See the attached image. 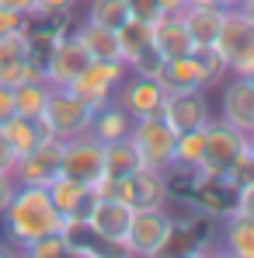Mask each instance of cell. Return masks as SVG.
Wrapping results in <instances>:
<instances>
[{
	"mask_svg": "<svg viewBox=\"0 0 254 258\" xmlns=\"http://www.w3.org/2000/svg\"><path fill=\"white\" fill-rule=\"evenodd\" d=\"M25 28H28V14L0 7V39L4 35H14V32H25Z\"/></svg>",
	"mask_w": 254,
	"mask_h": 258,
	"instance_id": "836d02e7",
	"label": "cell"
},
{
	"mask_svg": "<svg viewBox=\"0 0 254 258\" xmlns=\"http://www.w3.org/2000/svg\"><path fill=\"white\" fill-rule=\"evenodd\" d=\"M32 4H35V0H0V7H7V11H21V14H32Z\"/></svg>",
	"mask_w": 254,
	"mask_h": 258,
	"instance_id": "f35d334b",
	"label": "cell"
},
{
	"mask_svg": "<svg viewBox=\"0 0 254 258\" xmlns=\"http://www.w3.org/2000/svg\"><path fill=\"white\" fill-rule=\"evenodd\" d=\"M171 129L174 136L185 133V129H206L212 119V105L206 91H188V94H164L160 101V112H157Z\"/></svg>",
	"mask_w": 254,
	"mask_h": 258,
	"instance_id": "4fadbf2b",
	"label": "cell"
},
{
	"mask_svg": "<svg viewBox=\"0 0 254 258\" xmlns=\"http://www.w3.org/2000/svg\"><path fill=\"white\" fill-rule=\"evenodd\" d=\"M129 129H132V119H129L126 108H119L115 101L94 108V119H91V136H94V140L115 143V140H126Z\"/></svg>",
	"mask_w": 254,
	"mask_h": 258,
	"instance_id": "603a6c76",
	"label": "cell"
},
{
	"mask_svg": "<svg viewBox=\"0 0 254 258\" xmlns=\"http://www.w3.org/2000/svg\"><path fill=\"white\" fill-rule=\"evenodd\" d=\"M25 81H45L42 56L32 52L28 28L0 39V84L14 87V84H25Z\"/></svg>",
	"mask_w": 254,
	"mask_h": 258,
	"instance_id": "9c48e42d",
	"label": "cell"
},
{
	"mask_svg": "<svg viewBox=\"0 0 254 258\" xmlns=\"http://www.w3.org/2000/svg\"><path fill=\"white\" fill-rule=\"evenodd\" d=\"M87 18L98 21V25L119 28L129 14H126V4H122V0H87Z\"/></svg>",
	"mask_w": 254,
	"mask_h": 258,
	"instance_id": "f1b7e54d",
	"label": "cell"
},
{
	"mask_svg": "<svg viewBox=\"0 0 254 258\" xmlns=\"http://www.w3.org/2000/svg\"><path fill=\"white\" fill-rule=\"evenodd\" d=\"M188 7H216V0H188Z\"/></svg>",
	"mask_w": 254,
	"mask_h": 258,
	"instance_id": "b9f144b4",
	"label": "cell"
},
{
	"mask_svg": "<svg viewBox=\"0 0 254 258\" xmlns=\"http://www.w3.org/2000/svg\"><path fill=\"white\" fill-rule=\"evenodd\" d=\"M45 192H49V199H52L56 213L63 216V234H66L70 227H77V223L87 216L91 203L98 199L91 185L77 181V178H66V174H59L52 185H45Z\"/></svg>",
	"mask_w": 254,
	"mask_h": 258,
	"instance_id": "9a60e30c",
	"label": "cell"
},
{
	"mask_svg": "<svg viewBox=\"0 0 254 258\" xmlns=\"http://www.w3.org/2000/svg\"><path fill=\"white\" fill-rule=\"evenodd\" d=\"M14 188H18V185H14V178H11V174H0V213H4V206L11 203Z\"/></svg>",
	"mask_w": 254,
	"mask_h": 258,
	"instance_id": "74e56055",
	"label": "cell"
},
{
	"mask_svg": "<svg viewBox=\"0 0 254 258\" xmlns=\"http://www.w3.org/2000/svg\"><path fill=\"white\" fill-rule=\"evenodd\" d=\"M66 248H70V237L63 230H56V234H45L39 241H32L21 255H28V258H66Z\"/></svg>",
	"mask_w": 254,
	"mask_h": 258,
	"instance_id": "f546056e",
	"label": "cell"
},
{
	"mask_svg": "<svg viewBox=\"0 0 254 258\" xmlns=\"http://www.w3.org/2000/svg\"><path fill=\"white\" fill-rule=\"evenodd\" d=\"M247 143H251L247 133H240V129H233L230 122H223V119L212 115L209 126H206V154H202V168L188 174V178H192V188H195V185H206V181H223L226 174L233 171V164L244 157Z\"/></svg>",
	"mask_w": 254,
	"mask_h": 258,
	"instance_id": "7a4b0ae2",
	"label": "cell"
},
{
	"mask_svg": "<svg viewBox=\"0 0 254 258\" xmlns=\"http://www.w3.org/2000/svg\"><path fill=\"white\" fill-rule=\"evenodd\" d=\"M233 213H244V216H254V181H244L233 188Z\"/></svg>",
	"mask_w": 254,
	"mask_h": 258,
	"instance_id": "d6a6232c",
	"label": "cell"
},
{
	"mask_svg": "<svg viewBox=\"0 0 254 258\" xmlns=\"http://www.w3.org/2000/svg\"><path fill=\"white\" fill-rule=\"evenodd\" d=\"M70 32H73V39L87 49V56H91V59H122L115 28L98 25V21H91V18H80Z\"/></svg>",
	"mask_w": 254,
	"mask_h": 258,
	"instance_id": "ffe728a7",
	"label": "cell"
},
{
	"mask_svg": "<svg viewBox=\"0 0 254 258\" xmlns=\"http://www.w3.org/2000/svg\"><path fill=\"white\" fill-rule=\"evenodd\" d=\"M122 4H126L129 18H139V21H153L160 14V4L157 0H122Z\"/></svg>",
	"mask_w": 254,
	"mask_h": 258,
	"instance_id": "e575fe53",
	"label": "cell"
},
{
	"mask_svg": "<svg viewBox=\"0 0 254 258\" xmlns=\"http://www.w3.org/2000/svg\"><path fill=\"white\" fill-rule=\"evenodd\" d=\"M240 11L247 14V21H251V25H254V4H247V7H240Z\"/></svg>",
	"mask_w": 254,
	"mask_h": 258,
	"instance_id": "7bdbcfd3",
	"label": "cell"
},
{
	"mask_svg": "<svg viewBox=\"0 0 254 258\" xmlns=\"http://www.w3.org/2000/svg\"><path fill=\"white\" fill-rule=\"evenodd\" d=\"M247 150H251V154H254V136H251V143H247Z\"/></svg>",
	"mask_w": 254,
	"mask_h": 258,
	"instance_id": "ee69618b",
	"label": "cell"
},
{
	"mask_svg": "<svg viewBox=\"0 0 254 258\" xmlns=\"http://www.w3.org/2000/svg\"><path fill=\"white\" fill-rule=\"evenodd\" d=\"M0 136L7 140V147L14 150V157H25V154H32L39 143H42L45 133L42 122L39 119H25V115H7L4 122H0Z\"/></svg>",
	"mask_w": 254,
	"mask_h": 258,
	"instance_id": "44dd1931",
	"label": "cell"
},
{
	"mask_svg": "<svg viewBox=\"0 0 254 258\" xmlns=\"http://www.w3.org/2000/svg\"><path fill=\"white\" fill-rule=\"evenodd\" d=\"M87 63H91L87 49L73 39V32H66V35H63V39H56V42H52V49L42 56L45 84H49V87H66L87 67Z\"/></svg>",
	"mask_w": 254,
	"mask_h": 258,
	"instance_id": "5bb4252c",
	"label": "cell"
},
{
	"mask_svg": "<svg viewBox=\"0 0 254 258\" xmlns=\"http://www.w3.org/2000/svg\"><path fill=\"white\" fill-rule=\"evenodd\" d=\"M247 4H254V0H244V7H247Z\"/></svg>",
	"mask_w": 254,
	"mask_h": 258,
	"instance_id": "f6af8a7d",
	"label": "cell"
},
{
	"mask_svg": "<svg viewBox=\"0 0 254 258\" xmlns=\"http://www.w3.org/2000/svg\"><path fill=\"white\" fill-rule=\"evenodd\" d=\"M212 49L226 59L230 74L254 77V25L247 21V14L240 7L237 11H223V21H219Z\"/></svg>",
	"mask_w": 254,
	"mask_h": 258,
	"instance_id": "277c9868",
	"label": "cell"
},
{
	"mask_svg": "<svg viewBox=\"0 0 254 258\" xmlns=\"http://www.w3.org/2000/svg\"><path fill=\"white\" fill-rule=\"evenodd\" d=\"M14 164H18L14 150H11V147H7V140L0 136V174H14Z\"/></svg>",
	"mask_w": 254,
	"mask_h": 258,
	"instance_id": "d590c367",
	"label": "cell"
},
{
	"mask_svg": "<svg viewBox=\"0 0 254 258\" xmlns=\"http://www.w3.org/2000/svg\"><path fill=\"white\" fill-rule=\"evenodd\" d=\"M45 98H49V84H45V81H25V84H14V115L39 119L42 108H45Z\"/></svg>",
	"mask_w": 254,
	"mask_h": 258,
	"instance_id": "484cf974",
	"label": "cell"
},
{
	"mask_svg": "<svg viewBox=\"0 0 254 258\" xmlns=\"http://www.w3.org/2000/svg\"><path fill=\"white\" fill-rule=\"evenodd\" d=\"M251 136H254V133H251Z\"/></svg>",
	"mask_w": 254,
	"mask_h": 258,
	"instance_id": "bcb514c9",
	"label": "cell"
},
{
	"mask_svg": "<svg viewBox=\"0 0 254 258\" xmlns=\"http://www.w3.org/2000/svg\"><path fill=\"white\" fill-rule=\"evenodd\" d=\"M171 223H174V216H171L167 206H160V210H132L122 255L160 258V248H164V241L171 234Z\"/></svg>",
	"mask_w": 254,
	"mask_h": 258,
	"instance_id": "52a82bcc",
	"label": "cell"
},
{
	"mask_svg": "<svg viewBox=\"0 0 254 258\" xmlns=\"http://www.w3.org/2000/svg\"><path fill=\"white\" fill-rule=\"evenodd\" d=\"M219 234H216V244H219V255L230 258H254V216L244 213H230L219 216Z\"/></svg>",
	"mask_w": 254,
	"mask_h": 258,
	"instance_id": "ac0fdd59",
	"label": "cell"
},
{
	"mask_svg": "<svg viewBox=\"0 0 254 258\" xmlns=\"http://www.w3.org/2000/svg\"><path fill=\"white\" fill-rule=\"evenodd\" d=\"M7 115H14V87L0 84V122H4Z\"/></svg>",
	"mask_w": 254,
	"mask_h": 258,
	"instance_id": "8d00e7d4",
	"label": "cell"
},
{
	"mask_svg": "<svg viewBox=\"0 0 254 258\" xmlns=\"http://www.w3.org/2000/svg\"><path fill=\"white\" fill-rule=\"evenodd\" d=\"M139 168L132 147H129V136L126 140H115V143H105V174H132Z\"/></svg>",
	"mask_w": 254,
	"mask_h": 258,
	"instance_id": "83f0119b",
	"label": "cell"
},
{
	"mask_svg": "<svg viewBox=\"0 0 254 258\" xmlns=\"http://www.w3.org/2000/svg\"><path fill=\"white\" fill-rule=\"evenodd\" d=\"M206 154V129H185L174 136V168L178 171H199Z\"/></svg>",
	"mask_w": 254,
	"mask_h": 258,
	"instance_id": "cb8c5ba5",
	"label": "cell"
},
{
	"mask_svg": "<svg viewBox=\"0 0 254 258\" xmlns=\"http://www.w3.org/2000/svg\"><path fill=\"white\" fill-rule=\"evenodd\" d=\"M150 45L160 52V59H174V56H188L195 52V42L181 21V14H167L160 11L153 21H150Z\"/></svg>",
	"mask_w": 254,
	"mask_h": 258,
	"instance_id": "e0dca14e",
	"label": "cell"
},
{
	"mask_svg": "<svg viewBox=\"0 0 254 258\" xmlns=\"http://www.w3.org/2000/svg\"><path fill=\"white\" fill-rule=\"evenodd\" d=\"M129 216L132 206L119 203V199H94L87 216L80 220L84 234H91V241H98L108 255H122L126 251V230H129Z\"/></svg>",
	"mask_w": 254,
	"mask_h": 258,
	"instance_id": "8992f818",
	"label": "cell"
},
{
	"mask_svg": "<svg viewBox=\"0 0 254 258\" xmlns=\"http://www.w3.org/2000/svg\"><path fill=\"white\" fill-rule=\"evenodd\" d=\"M195 49H206L216 42V32H219V21H223V7H185L178 11Z\"/></svg>",
	"mask_w": 254,
	"mask_h": 258,
	"instance_id": "7402d4cb",
	"label": "cell"
},
{
	"mask_svg": "<svg viewBox=\"0 0 254 258\" xmlns=\"http://www.w3.org/2000/svg\"><path fill=\"white\" fill-rule=\"evenodd\" d=\"M73 7H77V0H35L28 18L32 21H56V18L73 14Z\"/></svg>",
	"mask_w": 254,
	"mask_h": 258,
	"instance_id": "4dcf8cb0",
	"label": "cell"
},
{
	"mask_svg": "<svg viewBox=\"0 0 254 258\" xmlns=\"http://www.w3.org/2000/svg\"><path fill=\"white\" fill-rule=\"evenodd\" d=\"M164 94H188V91H202V77H199V59L195 52L188 56H174V59H164L157 77H153Z\"/></svg>",
	"mask_w": 254,
	"mask_h": 258,
	"instance_id": "d6986e66",
	"label": "cell"
},
{
	"mask_svg": "<svg viewBox=\"0 0 254 258\" xmlns=\"http://www.w3.org/2000/svg\"><path fill=\"white\" fill-rule=\"evenodd\" d=\"M157 4H160V11H167V14H178V11L188 7V0H157Z\"/></svg>",
	"mask_w": 254,
	"mask_h": 258,
	"instance_id": "ab89813d",
	"label": "cell"
},
{
	"mask_svg": "<svg viewBox=\"0 0 254 258\" xmlns=\"http://www.w3.org/2000/svg\"><path fill=\"white\" fill-rule=\"evenodd\" d=\"M91 119H94V105H87L80 94H73L70 87H49L39 122L52 140H73L80 133H91Z\"/></svg>",
	"mask_w": 254,
	"mask_h": 258,
	"instance_id": "3957f363",
	"label": "cell"
},
{
	"mask_svg": "<svg viewBox=\"0 0 254 258\" xmlns=\"http://www.w3.org/2000/svg\"><path fill=\"white\" fill-rule=\"evenodd\" d=\"M216 7H223V11H237V7H244V0H216Z\"/></svg>",
	"mask_w": 254,
	"mask_h": 258,
	"instance_id": "60d3db41",
	"label": "cell"
},
{
	"mask_svg": "<svg viewBox=\"0 0 254 258\" xmlns=\"http://www.w3.org/2000/svg\"><path fill=\"white\" fill-rule=\"evenodd\" d=\"M126 74H129V67L122 59H91L66 87H70L73 94H80L87 105L101 108V105H108V101L115 98V91L126 81Z\"/></svg>",
	"mask_w": 254,
	"mask_h": 258,
	"instance_id": "ba28073f",
	"label": "cell"
},
{
	"mask_svg": "<svg viewBox=\"0 0 254 258\" xmlns=\"http://www.w3.org/2000/svg\"><path fill=\"white\" fill-rule=\"evenodd\" d=\"M119 108H126L129 119H146V115H157L160 112V101H164V91L153 77H139V74H126V81L119 84L115 98H112Z\"/></svg>",
	"mask_w": 254,
	"mask_h": 258,
	"instance_id": "2e32d148",
	"label": "cell"
},
{
	"mask_svg": "<svg viewBox=\"0 0 254 258\" xmlns=\"http://www.w3.org/2000/svg\"><path fill=\"white\" fill-rule=\"evenodd\" d=\"M195 59H199V77H202V91H212V87H219L226 77H230V67H226V59L206 45V49H195Z\"/></svg>",
	"mask_w": 254,
	"mask_h": 258,
	"instance_id": "4316f807",
	"label": "cell"
},
{
	"mask_svg": "<svg viewBox=\"0 0 254 258\" xmlns=\"http://www.w3.org/2000/svg\"><path fill=\"white\" fill-rule=\"evenodd\" d=\"M59 174H63V140L45 136L32 154L18 157L11 178H14V185H39V188H45V185H52Z\"/></svg>",
	"mask_w": 254,
	"mask_h": 258,
	"instance_id": "30bf717a",
	"label": "cell"
},
{
	"mask_svg": "<svg viewBox=\"0 0 254 258\" xmlns=\"http://www.w3.org/2000/svg\"><path fill=\"white\" fill-rule=\"evenodd\" d=\"M63 174L94 188V181L105 174V143L94 140L91 133L63 140Z\"/></svg>",
	"mask_w": 254,
	"mask_h": 258,
	"instance_id": "8fae6325",
	"label": "cell"
},
{
	"mask_svg": "<svg viewBox=\"0 0 254 258\" xmlns=\"http://www.w3.org/2000/svg\"><path fill=\"white\" fill-rule=\"evenodd\" d=\"M160 63H164V59H160V52H157L153 45H146V49H143L132 63H126V67H129V74H139V77H157Z\"/></svg>",
	"mask_w": 254,
	"mask_h": 258,
	"instance_id": "1f68e13d",
	"label": "cell"
},
{
	"mask_svg": "<svg viewBox=\"0 0 254 258\" xmlns=\"http://www.w3.org/2000/svg\"><path fill=\"white\" fill-rule=\"evenodd\" d=\"M129 147H132L139 168H153V171H171L174 168V129L160 115L132 119Z\"/></svg>",
	"mask_w": 254,
	"mask_h": 258,
	"instance_id": "5b68a950",
	"label": "cell"
},
{
	"mask_svg": "<svg viewBox=\"0 0 254 258\" xmlns=\"http://www.w3.org/2000/svg\"><path fill=\"white\" fill-rule=\"evenodd\" d=\"M216 119L230 122L240 133H254V77H237L230 74L219 84V112Z\"/></svg>",
	"mask_w": 254,
	"mask_h": 258,
	"instance_id": "7c38bea8",
	"label": "cell"
},
{
	"mask_svg": "<svg viewBox=\"0 0 254 258\" xmlns=\"http://www.w3.org/2000/svg\"><path fill=\"white\" fill-rule=\"evenodd\" d=\"M0 216H4V234L14 251H25L32 241L63 230V216L56 213L49 192L39 185H18Z\"/></svg>",
	"mask_w": 254,
	"mask_h": 258,
	"instance_id": "6da1fadb",
	"label": "cell"
},
{
	"mask_svg": "<svg viewBox=\"0 0 254 258\" xmlns=\"http://www.w3.org/2000/svg\"><path fill=\"white\" fill-rule=\"evenodd\" d=\"M119 52H122V63H132L146 45H150V21H139V18H126L119 28Z\"/></svg>",
	"mask_w": 254,
	"mask_h": 258,
	"instance_id": "d4e9b609",
	"label": "cell"
}]
</instances>
